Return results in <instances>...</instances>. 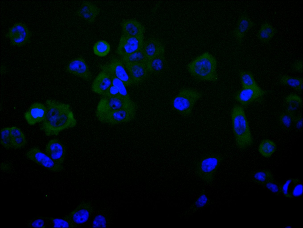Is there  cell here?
I'll use <instances>...</instances> for the list:
<instances>
[{"mask_svg": "<svg viewBox=\"0 0 303 228\" xmlns=\"http://www.w3.org/2000/svg\"><path fill=\"white\" fill-rule=\"evenodd\" d=\"M223 160V157L219 154H212L205 156L196 165V174L207 184H212L214 180L216 172Z\"/></svg>", "mask_w": 303, "mask_h": 228, "instance_id": "5", "label": "cell"}, {"mask_svg": "<svg viewBox=\"0 0 303 228\" xmlns=\"http://www.w3.org/2000/svg\"><path fill=\"white\" fill-rule=\"evenodd\" d=\"M42 218L36 219L29 223L28 226L34 227L44 228L46 227L44 221Z\"/></svg>", "mask_w": 303, "mask_h": 228, "instance_id": "42", "label": "cell"}, {"mask_svg": "<svg viewBox=\"0 0 303 228\" xmlns=\"http://www.w3.org/2000/svg\"><path fill=\"white\" fill-rule=\"evenodd\" d=\"M291 68L294 71L300 72H302V61L299 60L294 62L291 65Z\"/></svg>", "mask_w": 303, "mask_h": 228, "instance_id": "43", "label": "cell"}, {"mask_svg": "<svg viewBox=\"0 0 303 228\" xmlns=\"http://www.w3.org/2000/svg\"><path fill=\"white\" fill-rule=\"evenodd\" d=\"M144 41V35L131 37L122 34L116 53L120 57L128 56L141 49Z\"/></svg>", "mask_w": 303, "mask_h": 228, "instance_id": "11", "label": "cell"}, {"mask_svg": "<svg viewBox=\"0 0 303 228\" xmlns=\"http://www.w3.org/2000/svg\"><path fill=\"white\" fill-rule=\"evenodd\" d=\"M134 103L121 97L104 96L99 102L96 111V117L129 106Z\"/></svg>", "mask_w": 303, "mask_h": 228, "instance_id": "7", "label": "cell"}, {"mask_svg": "<svg viewBox=\"0 0 303 228\" xmlns=\"http://www.w3.org/2000/svg\"><path fill=\"white\" fill-rule=\"evenodd\" d=\"M100 12V9L95 4L85 1L76 12V14L89 23L94 22Z\"/></svg>", "mask_w": 303, "mask_h": 228, "instance_id": "21", "label": "cell"}, {"mask_svg": "<svg viewBox=\"0 0 303 228\" xmlns=\"http://www.w3.org/2000/svg\"><path fill=\"white\" fill-rule=\"evenodd\" d=\"M125 67L121 60L116 58H112L107 64L100 66L101 71L110 73L122 81L126 86H128L132 83Z\"/></svg>", "mask_w": 303, "mask_h": 228, "instance_id": "12", "label": "cell"}, {"mask_svg": "<svg viewBox=\"0 0 303 228\" xmlns=\"http://www.w3.org/2000/svg\"><path fill=\"white\" fill-rule=\"evenodd\" d=\"M274 179L272 174L268 170L258 171L253 175L254 180L258 184L263 186L266 182Z\"/></svg>", "mask_w": 303, "mask_h": 228, "instance_id": "33", "label": "cell"}, {"mask_svg": "<svg viewBox=\"0 0 303 228\" xmlns=\"http://www.w3.org/2000/svg\"><path fill=\"white\" fill-rule=\"evenodd\" d=\"M281 194L285 197L293 198L302 194V185L300 180L292 178L288 180L281 185Z\"/></svg>", "mask_w": 303, "mask_h": 228, "instance_id": "22", "label": "cell"}, {"mask_svg": "<svg viewBox=\"0 0 303 228\" xmlns=\"http://www.w3.org/2000/svg\"><path fill=\"white\" fill-rule=\"evenodd\" d=\"M66 70L86 81H90L92 79V75L88 65L82 57H78L70 61L67 66Z\"/></svg>", "mask_w": 303, "mask_h": 228, "instance_id": "13", "label": "cell"}, {"mask_svg": "<svg viewBox=\"0 0 303 228\" xmlns=\"http://www.w3.org/2000/svg\"><path fill=\"white\" fill-rule=\"evenodd\" d=\"M46 107L43 104L38 102L32 104L24 114L28 123L31 125L43 121L46 114Z\"/></svg>", "mask_w": 303, "mask_h": 228, "instance_id": "17", "label": "cell"}, {"mask_svg": "<svg viewBox=\"0 0 303 228\" xmlns=\"http://www.w3.org/2000/svg\"><path fill=\"white\" fill-rule=\"evenodd\" d=\"M136 107L135 103L126 107L97 117L100 122L114 125L128 122L134 119Z\"/></svg>", "mask_w": 303, "mask_h": 228, "instance_id": "6", "label": "cell"}, {"mask_svg": "<svg viewBox=\"0 0 303 228\" xmlns=\"http://www.w3.org/2000/svg\"><path fill=\"white\" fill-rule=\"evenodd\" d=\"M232 129L237 147L241 150L250 147L253 140L243 107L236 105L231 112Z\"/></svg>", "mask_w": 303, "mask_h": 228, "instance_id": "3", "label": "cell"}, {"mask_svg": "<svg viewBox=\"0 0 303 228\" xmlns=\"http://www.w3.org/2000/svg\"><path fill=\"white\" fill-rule=\"evenodd\" d=\"M110 50L109 44L106 41L99 40L96 42L93 47L94 53L100 57H104L107 55Z\"/></svg>", "mask_w": 303, "mask_h": 228, "instance_id": "32", "label": "cell"}, {"mask_svg": "<svg viewBox=\"0 0 303 228\" xmlns=\"http://www.w3.org/2000/svg\"><path fill=\"white\" fill-rule=\"evenodd\" d=\"M106 72L110 75L111 78L112 84L118 89L120 96L126 99H130L126 88V86L123 83L112 74Z\"/></svg>", "mask_w": 303, "mask_h": 228, "instance_id": "35", "label": "cell"}, {"mask_svg": "<svg viewBox=\"0 0 303 228\" xmlns=\"http://www.w3.org/2000/svg\"><path fill=\"white\" fill-rule=\"evenodd\" d=\"M46 104V115L41 128L46 136H57L62 131L76 125L69 104L51 99L47 100Z\"/></svg>", "mask_w": 303, "mask_h": 228, "instance_id": "1", "label": "cell"}, {"mask_svg": "<svg viewBox=\"0 0 303 228\" xmlns=\"http://www.w3.org/2000/svg\"><path fill=\"white\" fill-rule=\"evenodd\" d=\"M166 61L165 53L159 54L148 60L147 65L150 73H157L165 68Z\"/></svg>", "mask_w": 303, "mask_h": 228, "instance_id": "25", "label": "cell"}, {"mask_svg": "<svg viewBox=\"0 0 303 228\" xmlns=\"http://www.w3.org/2000/svg\"><path fill=\"white\" fill-rule=\"evenodd\" d=\"M10 130L13 148L20 149L23 148L26 143L23 133L20 128L15 126L10 127Z\"/></svg>", "mask_w": 303, "mask_h": 228, "instance_id": "26", "label": "cell"}, {"mask_svg": "<svg viewBox=\"0 0 303 228\" xmlns=\"http://www.w3.org/2000/svg\"><path fill=\"white\" fill-rule=\"evenodd\" d=\"M123 64L127 63H144L147 64L148 59L141 48L128 56L121 57Z\"/></svg>", "mask_w": 303, "mask_h": 228, "instance_id": "30", "label": "cell"}, {"mask_svg": "<svg viewBox=\"0 0 303 228\" xmlns=\"http://www.w3.org/2000/svg\"><path fill=\"white\" fill-rule=\"evenodd\" d=\"M279 81L281 84L289 86L297 91L301 92L302 90V78L283 75L280 77Z\"/></svg>", "mask_w": 303, "mask_h": 228, "instance_id": "28", "label": "cell"}, {"mask_svg": "<svg viewBox=\"0 0 303 228\" xmlns=\"http://www.w3.org/2000/svg\"><path fill=\"white\" fill-rule=\"evenodd\" d=\"M93 211V207L91 203L84 201L63 218L69 223L71 227H76L79 225L86 222Z\"/></svg>", "mask_w": 303, "mask_h": 228, "instance_id": "8", "label": "cell"}, {"mask_svg": "<svg viewBox=\"0 0 303 228\" xmlns=\"http://www.w3.org/2000/svg\"><path fill=\"white\" fill-rule=\"evenodd\" d=\"M263 186L276 195L281 194V185L277 183L274 179L266 182Z\"/></svg>", "mask_w": 303, "mask_h": 228, "instance_id": "38", "label": "cell"}, {"mask_svg": "<svg viewBox=\"0 0 303 228\" xmlns=\"http://www.w3.org/2000/svg\"><path fill=\"white\" fill-rule=\"evenodd\" d=\"M112 85L110 75L105 71H101L93 81L92 90L96 93L104 96Z\"/></svg>", "mask_w": 303, "mask_h": 228, "instance_id": "23", "label": "cell"}, {"mask_svg": "<svg viewBox=\"0 0 303 228\" xmlns=\"http://www.w3.org/2000/svg\"><path fill=\"white\" fill-rule=\"evenodd\" d=\"M277 33L276 29L267 22L262 24L257 32V36L262 43H267L273 38Z\"/></svg>", "mask_w": 303, "mask_h": 228, "instance_id": "24", "label": "cell"}, {"mask_svg": "<svg viewBox=\"0 0 303 228\" xmlns=\"http://www.w3.org/2000/svg\"><path fill=\"white\" fill-rule=\"evenodd\" d=\"M6 36L9 39L12 46L20 47L30 41L31 34L25 24L18 22L9 28Z\"/></svg>", "mask_w": 303, "mask_h": 228, "instance_id": "10", "label": "cell"}, {"mask_svg": "<svg viewBox=\"0 0 303 228\" xmlns=\"http://www.w3.org/2000/svg\"><path fill=\"white\" fill-rule=\"evenodd\" d=\"M104 96L108 97H121L118 89L112 85L109 88Z\"/></svg>", "mask_w": 303, "mask_h": 228, "instance_id": "41", "label": "cell"}, {"mask_svg": "<svg viewBox=\"0 0 303 228\" xmlns=\"http://www.w3.org/2000/svg\"><path fill=\"white\" fill-rule=\"evenodd\" d=\"M142 48L148 60L165 52L163 43L156 38H149L144 41Z\"/></svg>", "mask_w": 303, "mask_h": 228, "instance_id": "19", "label": "cell"}, {"mask_svg": "<svg viewBox=\"0 0 303 228\" xmlns=\"http://www.w3.org/2000/svg\"><path fill=\"white\" fill-rule=\"evenodd\" d=\"M294 117L293 114L287 111L282 114L280 116L279 120L285 127H289L291 125Z\"/></svg>", "mask_w": 303, "mask_h": 228, "instance_id": "39", "label": "cell"}, {"mask_svg": "<svg viewBox=\"0 0 303 228\" xmlns=\"http://www.w3.org/2000/svg\"><path fill=\"white\" fill-rule=\"evenodd\" d=\"M285 101L287 105V111L292 114L294 111L302 105V100L298 95L295 93L289 94L286 97Z\"/></svg>", "mask_w": 303, "mask_h": 228, "instance_id": "29", "label": "cell"}, {"mask_svg": "<svg viewBox=\"0 0 303 228\" xmlns=\"http://www.w3.org/2000/svg\"><path fill=\"white\" fill-rule=\"evenodd\" d=\"M202 96L201 93L195 89L182 88L173 98L172 106L181 115L188 116L191 114L196 103Z\"/></svg>", "mask_w": 303, "mask_h": 228, "instance_id": "4", "label": "cell"}, {"mask_svg": "<svg viewBox=\"0 0 303 228\" xmlns=\"http://www.w3.org/2000/svg\"><path fill=\"white\" fill-rule=\"evenodd\" d=\"M208 202V199L205 193L202 191L191 206V209L193 212H195L205 206Z\"/></svg>", "mask_w": 303, "mask_h": 228, "instance_id": "36", "label": "cell"}, {"mask_svg": "<svg viewBox=\"0 0 303 228\" xmlns=\"http://www.w3.org/2000/svg\"><path fill=\"white\" fill-rule=\"evenodd\" d=\"M265 91L258 85L252 88H242L235 96V99L242 106H246L263 96Z\"/></svg>", "mask_w": 303, "mask_h": 228, "instance_id": "14", "label": "cell"}, {"mask_svg": "<svg viewBox=\"0 0 303 228\" xmlns=\"http://www.w3.org/2000/svg\"><path fill=\"white\" fill-rule=\"evenodd\" d=\"M277 149L275 143L269 139H266L262 140L258 147L260 154L265 158L271 157L275 152Z\"/></svg>", "mask_w": 303, "mask_h": 228, "instance_id": "27", "label": "cell"}, {"mask_svg": "<svg viewBox=\"0 0 303 228\" xmlns=\"http://www.w3.org/2000/svg\"><path fill=\"white\" fill-rule=\"evenodd\" d=\"M26 156L28 159L51 171L58 172L64 169L63 165L55 162L38 148L35 147L30 148L27 151Z\"/></svg>", "mask_w": 303, "mask_h": 228, "instance_id": "9", "label": "cell"}, {"mask_svg": "<svg viewBox=\"0 0 303 228\" xmlns=\"http://www.w3.org/2000/svg\"><path fill=\"white\" fill-rule=\"evenodd\" d=\"M46 153L55 162L62 165L65 160L66 150L65 148L57 139L50 140L46 145L45 148Z\"/></svg>", "mask_w": 303, "mask_h": 228, "instance_id": "16", "label": "cell"}, {"mask_svg": "<svg viewBox=\"0 0 303 228\" xmlns=\"http://www.w3.org/2000/svg\"><path fill=\"white\" fill-rule=\"evenodd\" d=\"M93 227H106V221L105 218L99 214L95 218L92 223Z\"/></svg>", "mask_w": 303, "mask_h": 228, "instance_id": "40", "label": "cell"}, {"mask_svg": "<svg viewBox=\"0 0 303 228\" xmlns=\"http://www.w3.org/2000/svg\"><path fill=\"white\" fill-rule=\"evenodd\" d=\"M296 124L298 128H300L302 124V118L301 116H298L295 118Z\"/></svg>", "mask_w": 303, "mask_h": 228, "instance_id": "44", "label": "cell"}, {"mask_svg": "<svg viewBox=\"0 0 303 228\" xmlns=\"http://www.w3.org/2000/svg\"><path fill=\"white\" fill-rule=\"evenodd\" d=\"M123 64L128 71L132 84H138L142 82L147 77L150 73L146 64L127 63Z\"/></svg>", "mask_w": 303, "mask_h": 228, "instance_id": "15", "label": "cell"}, {"mask_svg": "<svg viewBox=\"0 0 303 228\" xmlns=\"http://www.w3.org/2000/svg\"><path fill=\"white\" fill-rule=\"evenodd\" d=\"M1 143L6 149L13 148L10 127H6L1 129Z\"/></svg>", "mask_w": 303, "mask_h": 228, "instance_id": "34", "label": "cell"}, {"mask_svg": "<svg viewBox=\"0 0 303 228\" xmlns=\"http://www.w3.org/2000/svg\"><path fill=\"white\" fill-rule=\"evenodd\" d=\"M123 34L131 37L144 35V26L139 22L133 19H124L121 22Z\"/></svg>", "mask_w": 303, "mask_h": 228, "instance_id": "20", "label": "cell"}, {"mask_svg": "<svg viewBox=\"0 0 303 228\" xmlns=\"http://www.w3.org/2000/svg\"><path fill=\"white\" fill-rule=\"evenodd\" d=\"M254 25V22L246 13H242L240 15L233 32L234 37L239 43H242L246 33Z\"/></svg>", "mask_w": 303, "mask_h": 228, "instance_id": "18", "label": "cell"}, {"mask_svg": "<svg viewBox=\"0 0 303 228\" xmlns=\"http://www.w3.org/2000/svg\"><path fill=\"white\" fill-rule=\"evenodd\" d=\"M217 66L215 57L206 52L194 59L188 64L187 68L195 80L215 82L218 78Z\"/></svg>", "mask_w": 303, "mask_h": 228, "instance_id": "2", "label": "cell"}, {"mask_svg": "<svg viewBox=\"0 0 303 228\" xmlns=\"http://www.w3.org/2000/svg\"><path fill=\"white\" fill-rule=\"evenodd\" d=\"M239 77L242 88H252L258 86L253 75L249 72L241 71L239 72Z\"/></svg>", "mask_w": 303, "mask_h": 228, "instance_id": "31", "label": "cell"}, {"mask_svg": "<svg viewBox=\"0 0 303 228\" xmlns=\"http://www.w3.org/2000/svg\"><path fill=\"white\" fill-rule=\"evenodd\" d=\"M50 220L54 227H71L69 223L64 218L61 219L48 217H43Z\"/></svg>", "mask_w": 303, "mask_h": 228, "instance_id": "37", "label": "cell"}]
</instances>
